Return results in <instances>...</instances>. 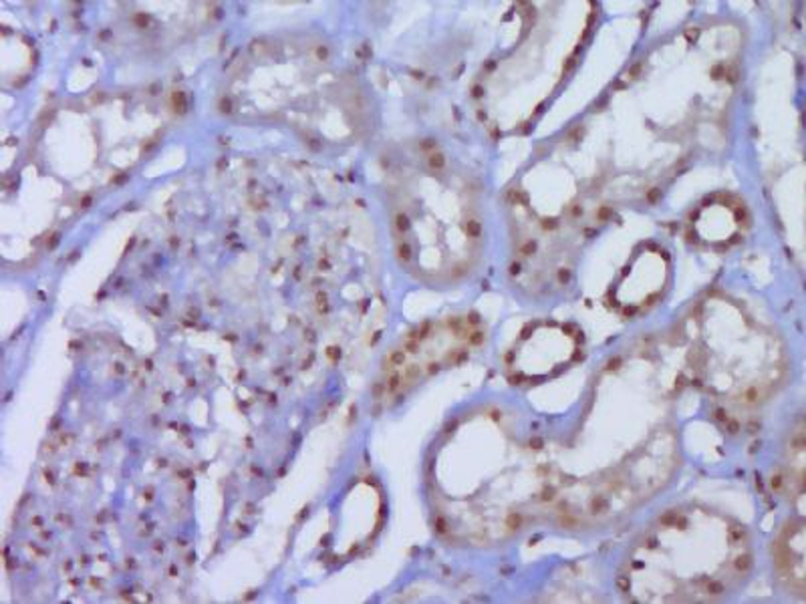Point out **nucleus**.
<instances>
[{
  "label": "nucleus",
  "mask_w": 806,
  "mask_h": 604,
  "mask_svg": "<svg viewBox=\"0 0 806 604\" xmlns=\"http://www.w3.org/2000/svg\"><path fill=\"white\" fill-rule=\"evenodd\" d=\"M747 532L710 509H672L631 548L621 572L633 601H714L747 579Z\"/></svg>",
  "instance_id": "f257e3e1"
},
{
  "label": "nucleus",
  "mask_w": 806,
  "mask_h": 604,
  "mask_svg": "<svg viewBox=\"0 0 806 604\" xmlns=\"http://www.w3.org/2000/svg\"><path fill=\"white\" fill-rule=\"evenodd\" d=\"M805 524L791 521L776 542V564L781 576L795 582L796 591L803 593L805 582Z\"/></svg>",
  "instance_id": "f03ea898"
},
{
  "label": "nucleus",
  "mask_w": 806,
  "mask_h": 604,
  "mask_svg": "<svg viewBox=\"0 0 806 604\" xmlns=\"http://www.w3.org/2000/svg\"><path fill=\"white\" fill-rule=\"evenodd\" d=\"M274 61H276V65L281 67V72L285 73L286 79H288V84L293 85V89L297 87V75L298 69H301V59H283L279 61V57L274 55ZM307 89H303V94H286V96L279 97V99H274L273 106L269 107L266 111H301L298 109V103H301V99H307Z\"/></svg>",
  "instance_id": "7ed1b4c3"
}]
</instances>
